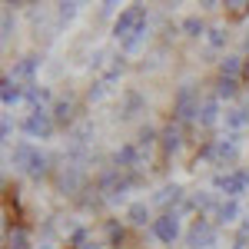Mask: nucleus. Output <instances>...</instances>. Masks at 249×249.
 <instances>
[{"label":"nucleus","instance_id":"nucleus-1","mask_svg":"<svg viewBox=\"0 0 249 249\" xmlns=\"http://www.w3.org/2000/svg\"><path fill=\"white\" fill-rule=\"evenodd\" d=\"M133 186H136V176H133V173L116 170V166H113V170H103V173H100V179H96V193H100L103 203H110V206H120Z\"/></svg>","mask_w":249,"mask_h":249},{"label":"nucleus","instance_id":"nucleus-2","mask_svg":"<svg viewBox=\"0 0 249 249\" xmlns=\"http://www.w3.org/2000/svg\"><path fill=\"white\" fill-rule=\"evenodd\" d=\"M10 163H14L20 173H27L30 179H43V176L50 173V156L40 153L34 143H17V146L10 150Z\"/></svg>","mask_w":249,"mask_h":249},{"label":"nucleus","instance_id":"nucleus-3","mask_svg":"<svg viewBox=\"0 0 249 249\" xmlns=\"http://www.w3.org/2000/svg\"><path fill=\"white\" fill-rule=\"evenodd\" d=\"M239 156V136H223V140H213L199 150V160H213L216 166H226Z\"/></svg>","mask_w":249,"mask_h":249},{"label":"nucleus","instance_id":"nucleus-4","mask_svg":"<svg viewBox=\"0 0 249 249\" xmlns=\"http://www.w3.org/2000/svg\"><path fill=\"white\" fill-rule=\"evenodd\" d=\"M53 130H57V120H53V113H50L47 107L30 110V113H27V120H23V133L34 136V140H50V136H53Z\"/></svg>","mask_w":249,"mask_h":249},{"label":"nucleus","instance_id":"nucleus-5","mask_svg":"<svg viewBox=\"0 0 249 249\" xmlns=\"http://www.w3.org/2000/svg\"><path fill=\"white\" fill-rule=\"evenodd\" d=\"M186 243H190V249H216L219 246V232L206 216H199L186 232Z\"/></svg>","mask_w":249,"mask_h":249},{"label":"nucleus","instance_id":"nucleus-6","mask_svg":"<svg viewBox=\"0 0 249 249\" xmlns=\"http://www.w3.org/2000/svg\"><path fill=\"white\" fill-rule=\"evenodd\" d=\"M199 93H196V87L193 83H183L179 87V93H176V107H173V113L176 120H196L199 116Z\"/></svg>","mask_w":249,"mask_h":249},{"label":"nucleus","instance_id":"nucleus-7","mask_svg":"<svg viewBox=\"0 0 249 249\" xmlns=\"http://www.w3.org/2000/svg\"><path fill=\"white\" fill-rule=\"evenodd\" d=\"M213 186H216V190H223L226 196H230V199H239V196L249 190V173H246V170H236V173H216Z\"/></svg>","mask_w":249,"mask_h":249},{"label":"nucleus","instance_id":"nucleus-8","mask_svg":"<svg viewBox=\"0 0 249 249\" xmlns=\"http://www.w3.org/2000/svg\"><path fill=\"white\" fill-rule=\"evenodd\" d=\"M83 179H87L83 163H67V166L57 173V186H60V193H67V196H77V193L83 190Z\"/></svg>","mask_w":249,"mask_h":249},{"label":"nucleus","instance_id":"nucleus-9","mask_svg":"<svg viewBox=\"0 0 249 249\" xmlns=\"http://www.w3.org/2000/svg\"><path fill=\"white\" fill-rule=\"evenodd\" d=\"M143 20H146V10H143L140 3H136V7H130V10H123V14L116 17V23H113V37L123 43V40L130 37V34H133V30L140 27V23H143Z\"/></svg>","mask_w":249,"mask_h":249},{"label":"nucleus","instance_id":"nucleus-10","mask_svg":"<svg viewBox=\"0 0 249 249\" xmlns=\"http://www.w3.org/2000/svg\"><path fill=\"white\" fill-rule=\"evenodd\" d=\"M153 236L163 246H173L176 236H179V216L176 213H163L160 219H153Z\"/></svg>","mask_w":249,"mask_h":249},{"label":"nucleus","instance_id":"nucleus-11","mask_svg":"<svg viewBox=\"0 0 249 249\" xmlns=\"http://www.w3.org/2000/svg\"><path fill=\"white\" fill-rule=\"evenodd\" d=\"M140 163H143V150H140L136 143H123V146L113 153V166H116V170H123V173L136 170Z\"/></svg>","mask_w":249,"mask_h":249},{"label":"nucleus","instance_id":"nucleus-12","mask_svg":"<svg viewBox=\"0 0 249 249\" xmlns=\"http://www.w3.org/2000/svg\"><path fill=\"white\" fill-rule=\"evenodd\" d=\"M160 146H163V153H166V156L179 153V146H183V130H179L176 123L163 126V133H160Z\"/></svg>","mask_w":249,"mask_h":249},{"label":"nucleus","instance_id":"nucleus-13","mask_svg":"<svg viewBox=\"0 0 249 249\" xmlns=\"http://www.w3.org/2000/svg\"><path fill=\"white\" fill-rule=\"evenodd\" d=\"M3 90H0V100H3V107H14V103H20L23 96H27V87H20V80L14 77H3V83H0Z\"/></svg>","mask_w":249,"mask_h":249},{"label":"nucleus","instance_id":"nucleus-14","mask_svg":"<svg viewBox=\"0 0 249 249\" xmlns=\"http://www.w3.org/2000/svg\"><path fill=\"white\" fill-rule=\"evenodd\" d=\"M153 203H156V206H163V210L170 213V206H179V203H183V190H179L176 183H170V186H163V190L153 196Z\"/></svg>","mask_w":249,"mask_h":249},{"label":"nucleus","instance_id":"nucleus-15","mask_svg":"<svg viewBox=\"0 0 249 249\" xmlns=\"http://www.w3.org/2000/svg\"><path fill=\"white\" fill-rule=\"evenodd\" d=\"M143 110H146V100L136 93V90L123 93V110H120V116H123V120H133V116H140Z\"/></svg>","mask_w":249,"mask_h":249},{"label":"nucleus","instance_id":"nucleus-16","mask_svg":"<svg viewBox=\"0 0 249 249\" xmlns=\"http://www.w3.org/2000/svg\"><path fill=\"white\" fill-rule=\"evenodd\" d=\"M73 110H77V107H73V100H70V96H60L50 113H53V120H57L60 126H67V123H73Z\"/></svg>","mask_w":249,"mask_h":249},{"label":"nucleus","instance_id":"nucleus-17","mask_svg":"<svg viewBox=\"0 0 249 249\" xmlns=\"http://www.w3.org/2000/svg\"><path fill=\"white\" fill-rule=\"evenodd\" d=\"M216 120H219V100H216V96H210V100H203L196 123H199V126H213Z\"/></svg>","mask_w":249,"mask_h":249},{"label":"nucleus","instance_id":"nucleus-18","mask_svg":"<svg viewBox=\"0 0 249 249\" xmlns=\"http://www.w3.org/2000/svg\"><path fill=\"white\" fill-rule=\"evenodd\" d=\"M37 67H40V57H23L17 67H14V80H27V83H34Z\"/></svg>","mask_w":249,"mask_h":249},{"label":"nucleus","instance_id":"nucleus-19","mask_svg":"<svg viewBox=\"0 0 249 249\" xmlns=\"http://www.w3.org/2000/svg\"><path fill=\"white\" fill-rule=\"evenodd\" d=\"M143 40H146V20H143V23H140V27L133 30V34H130V37L123 40V43H120V47H123V53H136Z\"/></svg>","mask_w":249,"mask_h":249},{"label":"nucleus","instance_id":"nucleus-20","mask_svg":"<svg viewBox=\"0 0 249 249\" xmlns=\"http://www.w3.org/2000/svg\"><path fill=\"white\" fill-rule=\"evenodd\" d=\"M126 216H130V223H133V226H146V223H150V206L140 199V203H133V206L126 210ZM150 226H153V223H150Z\"/></svg>","mask_w":249,"mask_h":249},{"label":"nucleus","instance_id":"nucleus-21","mask_svg":"<svg viewBox=\"0 0 249 249\" xmlns=\"http://www.w3.org/2000/svg\"><path fill=\"white\" fill-rule=\"evenodd\" d=\"M186 206H193V210H199V213H210V210H219V203H216V196L213 193H196Z\"/></svg>","mask_w":249,"mask_h":249},{"label":"nucleus","instance_id":"nucleus-22","mask_svg":"<svg viewBox=\"0 0 249 249\" xmlns=\"http://www.w3.org/2000/svg\"><path fill=\"white\" fill-rule=\"evenodd\" d=\"M236 216H239V203L236 199H226V203H219V210H216V219L226 226V223H236Z\"/></svg>","mask_w":249,"mask_h":249},{"label":"nucleus","instance_id":"nucleus-23","mask_svg":"<svg viewBox=\"0 0 249 249\" xmlns=\"http://www.w3.org/2000/svg\"><path fill=\"white\" fill-rule=\"evenodd\" d=\"M236 93H239V80L219 77V83H216V100H232Z\"/></svg>","mask_w":249,"mask_h":249},{"label":"nucleus","instance_id":"nucleus-24","mask_svg":"<svg viewBox=\"0 0 249 249\" xmlns=\"http://www.w3.org/2000/svg\"><path fill=\"white\" fill-rule=\"evenodd\" d=\"M246 123H249V110L246 107H232L230 113H226V126H230V130H243Z\"/></svg>","mask_w":249,"mask_h":249},{"label":"nucleus","instance_id":"nucleus-25","mask_svg":"<svg viewBox=\"0 0 249 249\" xmlns=\"http://www.w3.org/2000/svg\"><path fill=\"white\" fill-rule=\"evenodd\" d=\"M7 249H30V236H27V230H10L7 232Z\"/></svg>","mask_w":249,"mask_h":249},{"label":"nucleus","instance_id":"nucleus-26","mask_svg":"<svg viewBox=\"0 0 249 249\" xmlns=\"http://www.w3.org/2000/svg\"><path fill=\"white\" fill-rule=\"evenodd\" d=\"M239 70H243V60H239V57H223V63H219V73H223V77L236 80V77H239Z\"/></svg>","mask_w":249,"mask_h":249},{"label":"nucleus","instance_id":"nucleus-27","mask_svg":"<svg viewBox=\"0 0 249 249\" xmlns=\"http://www.w3.org/2000/svg\"><path fill=\"white\" fill-rule=\"evenodd\" d=\"M183 34H186V37H203V34H206V23L199 17H186L183 20Z\"/></svg>","mask_w":249,"mask_h":249},{"label":"nucleus","instance_id":"nucleus-28","mask_svg":"<svg viewBox=\"0 0 249 249\" xmlns=\"http://www.w3.org/2000/svg\"><path fill=\"white\" fill-rule=\"evenodd\" d=\"M77 7H80V3H60V10H57V23H60V27L73 20V14H77Z\"/></svg>","mask_w":249,"mask_h":249},{"label":"nucleus","instance_id":"nucleus-29","mask_svg":"<svg viewBox=\"0 0 249 249\" xmlns=\"http://www.w3.org/2000/svg\"><path fill=\"white\" fill-rule=\"evenodd\" d=\"M156 136H160V133H156L153 126H143V130H140V136H136V146H140V150H143V146H153Z\"/></svg>","mask_w":249,"mask_h":249},{"label":"nucleus","instance_id":"nucleus-30","mask_svg":"<svg viewBox=\"0 0 249 249\" xmlns=\"http://www.w3.org/2000/svg\"><path fill=\"white\" fill-rule=\"evenodd\" d=\"M223 43H226V30H219V27H216V30H210V47H216V50H219Z\"/></svg>","mask_w":249,"mask_h":249},{"label":"nucleus","instance_id":"nucleus-31","mask_svg":"<svg viewBox=\"0 0 249 249\" xmlns=\"http://www.w3.org/2000/svg\"><path fill=\"white\" fill-rule=\"evenodd\" d=\"M107 87H110V83H107V80H96L93 87H90V100H100V96L107 93Z\"/></svg>","mask_w":249,"mask_h":249},{"label":"nucleus","instance_id":"nucleus-32","mask_svg":"<svg viewBox=\"0 0 249 249\" xmlns=\"http://www.w3.org/2000/svg\"><path fill=\"white\" fill-rule=\"evenodd\" d=\"M107 230H110V239H113V243H123V226H116V223H110Z\"/></svg>","mask_w":249,"mask_h":249},{"label":"nucleus","instance_id":"nucleus-33","mask_svg":"<svg viewBox=\"0 0 249 249\" xmlns=\"http://www.w3.org/2000/svg\"><path fill=\"white\" fill-rule=\"evenodd\" d=\"M3 40H10V10H3Z\"/></svg>","mask_w":249,"mask_h":249},{"label":"nucleus","instance_id":"nucleus-34","mask_svg":"<svg viewBox=\"0 0 249 249\" xmlns=\"http://www.w3.org/2000/svg\"><path fill=\"white\" fill-rule=\"evenodd\" d=\"M80 249H103V243H96V239H90V243H83Z\"/></svg>","mask_w":249,"mask_h":249},{"label":"nucleus","instance_id":"nucleus-35","mask_svg":"<svg viewBox=\"0 0 249 249\" xmlns=\"http://www.w3.org/2000/svg\"><path fill=\"white\" fill-rule=\"evenodd\" d=\"M243 236H249V219H246V223H243Z\"/></svg>","mask_w":249,"mask_h":249},{"label":"nucleus","instance_id":"nucleus-36","mask_svg":"<svg viewBox=\"0 0 249 249\" xmlns=\"http://www.w3.org/2000/svg\"><path fill=\"white\" fill-rule=\"evenodd\" d=\"M243 50H246V53H249V37H246V40H243Z\"/></svg>","mask_w":249,"mask_h":249}]
</instances>
